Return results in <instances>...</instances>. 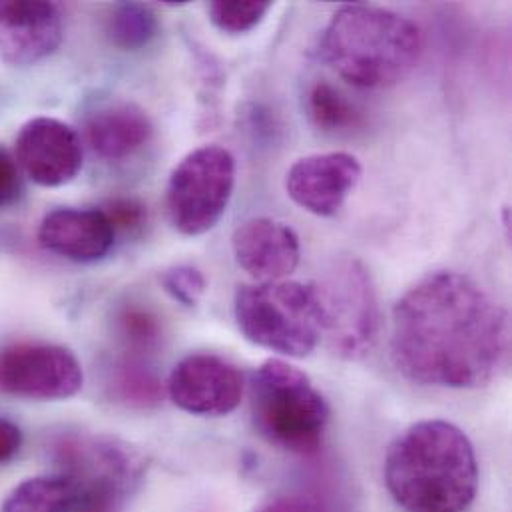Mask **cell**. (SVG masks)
Segmentation results:
<instances>
[{
  "mask_svg": "<svg viewBox=\"0 0 512 512\" xmlns=\"http://www.w3.org/2000/svg\"><path fill=\"white\" fill-rule=\"evenodd\" d=\"M391 359L423 387H485L511 363L509 309L473 277L435 271L395 303Z\"/></svg>",
  "mask_w": 512,
  "mask_h": 512,
  "instance_id": "1",
  "label": "cell"
},
{
  "mask_svg": "<svg viewBox=\"0 0 512 512\" xmlns=\"http://www.w3.org/2000/svg\"><path fill=\"white\" fill-rule=\"evenodd\" d=\"M383 477L405 512H465L477 497L479 461L463 429L427 419L391 443Z\"/></svg>",
  "mask_w": 512,
  "mask_h": 512,
  "instance_id": "2",
  "label": "cell"
},
{
  "mask_svg": "<svg viewBox=\"0 0 512 512\" xmlns=\"http://www.w3.org/2000/svg\"><path fill=\"white\" fill-rule=\"evenodd\" d=\"M423 34L409 18L379 6L345 4L319 42L321 58L357 88H389L417 66Z\"/></svg>",
  "mask_w": 512,
  "mask_h": 512,
  "instance_id": "3",
  "label": "cell"
},
{
  "mask_svg": "<svg viewBox=\"0 0 512 512\" xmlns=\"http://www.w3.org/2000/svg\"><path fill=\"white\" fill-rule=\"evenodd\" d=\"M250 401L254 427L265 443L299 457L321 449L331 409L301 369L267 359L252 377Z\"/></svg>",
  "mask_w": 512,
  "mask_h": 512,
  "instance_id": "4",
  "label": "cell"
},
{
  "mask_svg": "<svg viewBox=\"0 0 512 512\" xmlns=\"http://www.w3.org/2000/svg\"><path fill=\"white\" fill-rule=\"evenodd\" d=\"M234 315L248 341L285 357H307L323 337V317L313 283L267 281L242 285Z\"/></svg>",
  "mask_w": 512,
  "mask_h": 512,
  "instance_id": "5",
  "label": "cell"
},
{
  "mask_svg": "<svg viewBox=\"0 0 512 512\" xmlns=\"http://www.w3.org/2000/svg\"><path fill=\"white\" fill-rule=\"evenodd\" d=\"M54 459L74 487L70 512L124 511L146 471V461L136 449L100 435L60 437L54 443Z\"/></svg>",
  "mask_w": 512,
  "mask_h": 512,
  "instance_id": "6",
  "label": "cell"
},
{
  "mask_svg": "<svg viewBox=\"0 0 512 512\" xmlns=\"http://www.w3.org/2000/svg\"><path fill=\"white\" fill-rule=\"evenodd\" d=\"M327 347L343 359H361L377 343L381 313L367 267L357 257L335 259L313 281Z\"/></svg>",
  "mask_w": 512,
  "mask_h": 512,
  "instance_id": "7",
  "label": "cell"
},
{
  "mask_svg": "<svg viewBox=\"0 0 512 512\" xmlns=\"http://www.w3.org/2000/svg\"><path fill=\"white\" fill-rule=\"evenodd\" d=\"M236 186V160L230 150L210 144L190 152L172 172L166 210L184 236L210 232L224 216Z\"/></svg>",
  "mask_w": 512,
  "mask_h": 512,
  "instance_id": "8",
  "label": "cell"
},
{
  "mask_svg": "<svg viewBox=\"0 0 512 512\" xmlns=\"http://www.w3.org/2000/svg\"><path fill=\"white\" fill-rule=\"evenodd\" d=\"M84 385L76 355L52 343H10L0 349V393L34 401L74 397Z\"/></svg>",
  "mask_w": 512,
  "mask_h": 512,
  "instance_id": "9",
  "label": "cell"
},
{
  "mask_svg": "<svg viewBox=\"0 0 512 512\" xmlns=\"http://www.w3.org/2000/svg\"><path fill=\"white\" fill-rule=\"evenodd\" d=\"M246 393L244 371L214 353H192L170 373L168 395L190 415L224 417L234 413Z\"/></svg>",
  "mask_w": 512,
  "mask_h": 512,
  "instance_id": "10",
  "label": "cell"
},
{
  "mask_svg": "<svg viewBox=\"0 0 512 512\" xmlns=\"http://www.w3.org/2000/svg\"><path fill=\"white\" fill-rule=\"evenodd\" d=\"M361 164L347 152L313 154L297 160L285 174L289 198L305 212L331 218L361 180Z\"/></svg>",
  "mask_w": 512,
  "mask_h": 512,
  "instance_id": "11",
  "label": "cell"
},
{
  "mask_svg": "<svg viewBox=\"0 0 512 512\" xmlns=\"http://www.w3.org/2000/svg\"><path fill=\"white\" fill-rule=\"evenodd\" d=\"M16 158L32 182L58 188L82 168V142L68 124L40 116L26 122L16 138Z\"/></svg>",
  "mask_w": 512,
  "mask_h": 512,
  "instance_id": "12",
  "label": "cell"
},
{
  "mask_svg": "<svg viewBox=\"0 0 512 512\" xmlns=\"http://www.w3.org/2000/svg\"><path fill=\"white\" fill-rule=\"evenodd\" d=\"M64 24L56 4L0 0V58L24 66L50 56L62 42Z\"/></svg>",
  "mask_w": 512,
  "mask_h": 512,
  "instance_id": "13",
  "label": "cell"
},
{
  "mask_svg": "<svg viewBox=\"0 0 512 512\" xmlns=\"http://www.w3.org/2000/svg\"><path fill=\"white\" fill-rule=\"evenodd\" d=\"M236 261L257 281H281L299 265L297 234L283 222L254 218L244 222L232 238Z\"/></svg>",
  "mask_w": 512,
  "mask_h": 512,
  "instance_id": "14",
  "label": "cell"
},
{
  "mask_svg": "<svg viewBox=\"0 0 512 512\" xmlns=\"http://www.w3.org/2000/svg\"><path fill=\"white\" fill-rule=\"evenodd\" d=\"M116 232L102 210L58 208L44 216L38 242L44 250L78 263L108 256Z\"/></svg>",
  "mask_w": 512,
  "mask_h": 512,
  "instance_id": "15",
  "label": "cell"
},
{
  "mask_svg": "<svg viewBox=\"0 0 512 512\" xmlns=\"http://www.w3.org/2000/svg\"><path fill=\"white\" fill-rule=\"evenodd\" d=\"M86 142L106 162H122L140 152L154 134L150 116L134 102H108L86 118Z\"/></svg>",
  "mask_w": 512,
  "mask_h": 512,
  "instance_id": "16",
  "label": "cell"
},
{
  "mask_svg": "<svg viewBox=\"0 0 512 512\" xmlns=\"http://www.w3.org/2000/svg\"><path fill=\"white\" fill-rule=\"evenodd\" d=\"M74 487L68 477L42 475L22 481L2 503L0 512H70Z\"/></svg>",
  "mask_w": 512,
  "mask_h": 512,
  "instance_id": "17",
  "label": "cell"
},
{
  "mask_svg": "<svg viewBox=\"0 0 512 512\" xmlns=\"http://www.w3.org/2000/svg\"><path fill=\"white\" fill-rule=\"evenodd\" d=\"M305 108L311 124L323 134L351 132L363 120V112L325 80H319L309 88Z\"/></svg>",
  "mask_w": 512,
  "mask_h": 512,
  "instance_id": "18",
  "label": "cell"
},
{
  "mask_svg": "<svg viewBox=\"0 0 512 512\" xmlns=\"http://www.w3.org/2000/svg\"><path fill=\"white\" fill-rule=\"evenodd\" d=\"M110 393L118 403L130 407H156L162 401V383L160 379L140 361L124 359L120 361L108 381Z\"/></svg>",
  "mask_w": 512,
  "mask_h": 512,
  "instance_id": "19",
  "label": "cell"
},
{
  "mask_svg": "<svg viewBox=\"0 0 512 512\" xmlns=\"http://www.w3.org/2000/svg\"><path fill=\"white\" fill-rule=\"evenodd\" d=\"M158 28L160 24L152 8L136 2H126L112 10L106 32L114 46L134 52L148 46L158 34Z\"/></svg>",
  "mask_w": 512,
  "mask_h": 512,
  "instance_id": "20",
  "label": "cell"
},
{
  "mask_svg": "<svg viewBox=\"0 0 512 512\" xmlns=\"http://www.w3.org/2000/svg\"><path fill=\"white\" fill-rule=\"evenodd\" d=\"M118 339L132 355H150L158 349L162 339V323L150 311L142 307H126L116 319Z\"/></svg>",
  "mask_w": 512,
  "mask_h": 512,
  "instance_id": "21",
  "label": "cell"
},
{
  "mask_svg": "<svg viewBox=\"0 0 512 512\" xmlns=\"http://www.w3.org/2000/svg\"><path fill=\"white\" fill-rule=\"evenodd\" d=\"M271 10L267 0H216L210 4L208 12L216 28L226 34H246Z\"/></svg>",
  "mask_w": 512,
  "mask_h": 512,
  "instance_id": "22",
  "label": "cell"
},
{
  "mask_svg": "<svg viewBox=\"0 0 512 512\" xmlns=\"http://www.w3.org/2000/svg\"><path fill=\"white\" fill-rule=\"evenodd\" d=\"M164 289L182 305H196L208 289L204 273L194 265H176L162 275Z\"/></svg>",
  "mask_w": 512,
  "mask_h": 512,
  "instance_id": "23",
  "label": "cell"
},
{
  "mask_svg": "<svg viewBox=\"0 0 512 512\" xmlns=\"http://www.w3.org/2000/svg\"><path fill=\"white\" fill-rule=\"evenodd\" d=\"M102 212L114 232H140L146 224V206L134 198H112Z\"/></svg>",
  "mask_w": 512,
  "mask_h": 512,
  "instance_id": "24",
  "label": "cell"
},
{
  "mask_svg": "<svg viewBox=\"0 0 512 512\" xmlns=\"http://www.w3.org/2000/svg\"><path fill=\"white\" fill-rule=\"evenodd\" d=\"M254 512H335L317 499L301 495H281L261 503Z\"/></svg>",
  "mask_w": 512,
  "mask_h": 512,
  "instance_id": "25",
  "label": "cell"
},
{
  "mask_svg": "<svg viewBox=\"0 0 512 512\" xmlns=\"http://www.w3.org/2000/svg\"><path fill=\"white\" fill-rule=\"evenodd\" d=\"M22 194V182L16 162L0 148V208L14 204Z\"/></svg>",
  "mask_w": 512,
  "mask_h": 512,
  "instance_id": "26",
  "label": "cell"
},
{
  "mask_svg": "<svg viewBox=\"0 0 512 512\" xmlns=\"http://www.w3.org/2000/svg\"><path fill=\"white\" fill-rule=\"evenodd\" d=\"M22 447V431L10 419L0 417V465L12 461Z\"/></svg>",
  "mask_w": 512,
  "mask_h": 512,
  "instance_id": "27",
  "label": "cell"
}]
</instances>
